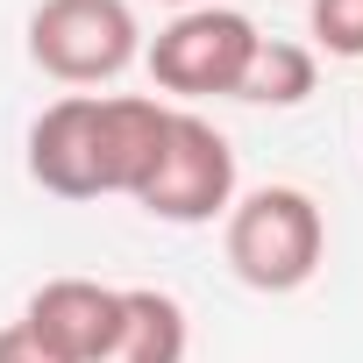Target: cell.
<instances>
[{"mask_svg":"<svg viewBox=\"0 0 363 363\" xmlns=\"http://www.w3.org/2000/svg\"><path fill=\"white\" fill-rule=\"evenodd\" d=\"M221 250L228 271L250 292H299L313 285L320 257H328V214L306 186H257L235 193V207L221 214Z\"/></svg>","mask_w":363,"mask_h":363,"instance_id":"6da1fadb","label":"cell"},{"mask_svg":"<svg viewBox=\"0 0 363 363\" xmlns=\"http://www.w3.org/2000/svg\"><path fill=\"white\" fill-rule=\"evenodd\" d=\"M143 57V29L128 0H36L29 65L57 86H107Z\"/></svg>","mask_w":363,"mask_h":363,"instance_id":"7a4b0ae2","label":"cell"},{"mask_svg":"<svg viewBox=\"0 0 363 363\" xmlns=\"http://www.w3.org/2000/svg\"><path fill=\"white\" fill-rule=\"evenodd\" d=\"M135 207L157 214V221H171V228L221 221V214L235 207V150H228V135H221L207 114H193V107H171L157 171L143 178Z\"/></svg>","mask_w":363,"mask_h":363,"instance_id":"3957f363","label":"cell"},{"mask_svg":"<svg viewBox=\"0 0 363 363\" xmlns=\"http://www.w3.org/2000/svg\"><path fill=\"white\" fill-rule=\"evenodd\" d=\"M257 22L242 8H221V0H207V8H186V15H171L157 29V43L143 50L157 93H178V100H235L242 72H250V50H257Z\"/></svg>","mask_w":363,"mask_h":363,"instance_id":"277c9868","label":"cell"},{"mask_svg":"<svg viewBox=\"0 0 363 363\" xmlns=\"http://www.w3.org/2000/svg\"><path fill=\"white\" fill-rule=\"evenodd\" d=\"M22 328L65 356V363H100L121 335V285H100V278H50L29 292L22 306Z\"/></svg>","mask_w":363,"mask_h":363,"instance_id":"5b68a950","label":"cell"},{"mask_svg":"<svg viewBox=\"0 0 363 363\" xmlns=\"http://www.w3.org/2000/svg\"><path fill=\"white\" fill-rule=\"evenodd\" d=\"M29 178L57 200H100V93H65L29 121Z\"/></svg>","mask_w":363,"mask_h":363,"instance_id":"8992f818","label":"cell"},{"mask_svg":"<svg viewBox=\"0 0 363 363\" xmlns=\"http://www.w3.org/2000/svg\"><path fill=\"white\" fill-rule=\"evenodd\" d=\"M171 107L150 93H100V193H143V178L157 171Z\"/></svg>","mask_w":363,"mask_h":363,"instance_id":"52a82bcc","label":"cell"},{"mask_svg":"<svg viewBox=\"0 0 363 363\" xmlns=\"http://www.w3.org/2000/svg\"><path fill=\"white\" fill-rule=\"evenodd\" d=\"M186 349H193L186 306L157 285H121V335L100 363H186Z\"/></svg>","mask_w":363,"mask_h":363,"instance_id":"ba28073f","label":"cell"},{"mask_svg":"<svg viewBox=\"0 0 363 363\" xmlns=\"http://www.w3.org/2000/svg\"><path fill=\"white\" fill-rule=\"evenodd\" d=\"M320 79V57L306 43H285V36H257L250 50V72L235 86V100H257V107H299Z\"/></svg>","mask_w":363,"mask_h":363,"instance_id":"9c48e42d","label":"cell"},{"mask_svg":"<svg viewBox=\"0 0 363 363\" xmlns=\"http://www.w3.org/2000/svg\"><path fill=\"white\" fill-rule=\"evenodd\" d=\"M306 29H313V50L328 57H363V0H313L306 8Z\"/></svg>","mask_w":363,"mask_h":363,"instance_id":"30bf717a","label":"cell"},{"mask_svg":"<svg viewBox=\"0 0 363 363\" xmlns=\"http://www.w3.org/2000/svg\"><path fill=\"white\" fill-rule=\"evenodd\" d=\"M0 363H65V356H50L22 320H8V328H0Z\"/></svg>","mask_w":363,"mask_h":363,"instance_id":"8fae6325","label":"cell"},{"mask_svg":"<svg viewBox=\"0 0 363 363\" xmlns=\"http://www.w3.org/2000/svg\"><path fill=\"white\" fill-rule=\"evenodd\" d=\"M164 8H178V15H186V8H207V0H164Z\"/></svg>","mask_w":363,"mask_h":363,"instance_id":"7c38bea8","label":"cell"}]
</instances>
